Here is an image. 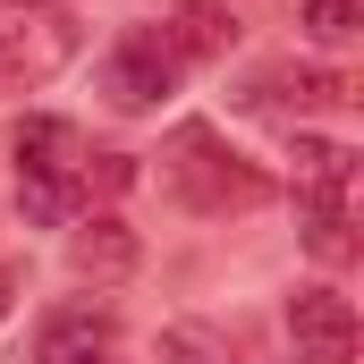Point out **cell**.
<instances>
[{
	"label": "cell",
	"instance_id": "10",
	"mask_svg": "<svg viewBox=\"0 0 364 364\" xmlns=\"http://www.w3.org/2000/svg\"><path fill=\"white\" fill-rule=\"evenodd\" d=\"M153 356H161V364H229V339H220V331H203V322H170Z\"/></svg>",
	"mask_w": 364,
	"mask_h": 364
},
{
	"label": "cell",
	"instance_id": "9",
	"mask_svg": "<svg viewBox=\"0 0 364 364\" xmlns=\"http://www.w3.org/2000/svg\"><path fill=\"white\" fill-rule=\"evenodd\" d=\"M296 26H305V43L339 51V43H356V26H364V0H296Z\"/></svg>",
	"mask_w": 364,
	"mask_h": 364
},
{
	"label": "cell",
	"instance_id": "8",
	"mask_svg": "<svg viewBox=\"0 0 364 364\" xmlns=\"http://www.w3.org/2000/svg\"><path fill=\"white\" fill-rule=\"evenodd\" d=\"M43 364H93L110 356V314H60V322H43Z\"/></svg>",
	"mask_w": 364,
	"mask_h": 364
},
{
	"label": "cell",
	"instance_id": "12",
	"mask_svg": "<svg viewBox=\"0 0 364 364\" xmlns=\"http://www.w3.org/2000/svg\"><path fill=\"white\" fill-rule=\"evenodd\" d=\"M178 9H212V0H178Z\"/></svg>",
	"mask_w": 364,
	"mask_h": 364
},
{
	"label": "cell",
	"instance_id": "1",
	"mask_svg": "<svg viewBox=\"0 0 364 364\" xmlns=\"http://www.w3.org/2000/svg\"><path fill=\"white\" fill-rule=\"evenodd\" d=\"M17 203L43 229L85 212V144H77L68 119H26L17 127Z\"/></svg>",
	"mask_w": 364,
	"mask_h": 364
},
{
	"label": "cell",
	"instance_id": "11",
	"mask_svg": "<svg viewBox=\"0 0 364 364\" xmlns=\"http://www.w3.org/2000/svg\"><path fill=\"white\" fill-rule=\"evenodd\" d=\"M9 305H17V272L0 263V322H9Z\"/></svg>",
	"mask_w": 364,
	"mask_h": 364
},
{
	"label": "cell",
	"instance_id": "3",
	"mask_svg": "<svg viewBox=\"0 0 364 364\" xmlns=\"http://www.w3.org/2000/svg\"><path fill=\"white\" fill-rule=\"evenodd\" d=\"M161 178L178 186L195 212H229V203H263V195H272V178H263L246 153H229L212 127H178V136H170Z\"/></svg>",
	"mask_w": 364,
	"mask_h": 364
},
{
	"label": "cell",
	"instance_id": "2",
	"mask_svg": "<svg viewBox=\"0 0 364 364\" xmlns=\"http://www.w3.org/2000/svg\"><path fill=\"white\" fill-rule=\"evenodd\" d=\"M77 43H85V26H77L68 9H51V0H9V9H0V93L51 85V77L77 60Z\"/></svg>",
	"mask_w": 364,
	"mask_h": 364
},
{
	"label": "cell",
	"instance_id": "7",
	"mask_svg": "<svg viewBox=\"0 0 364 364\" xmlns=\"http://www.w3.org/2000/svg\"><path fill=\"white\" fill-rule=\"evenodd\" d=\"M68 263H77V279H127L136 272V229L127 220H85L68 237Z\"/></svg>",
	"mask_w": 364,
	"mask_h": 364
},
{
	"label": "cell",
	"instance_id": "5",
	"mask_svg": "<svg viewBox=\"0 0 364 364\" xmlns=\"http://www.w3.org/2000/svg\"><path fill=\"white\" fill-rule=\"evenodd\" d=\"M288 339H296V364H356V305L339 288H296Z\"/></svg>",
	"mask_w": 364,
	"mask_h": 364
},
{
	"label": "cell",
	"instance_id": "6",
	"mask_svg": "<svg viewBox=\"0 0 364 364\" xmlns=\"http://www.w3.org/2000/svg\"><path fill=\"white\" fill-rule=\"evenodd\" d=\"M348 178H356V153L331 144V136H296V195L314 220H348Z\"/></svg>",
	"mask_w": 364,
	"mask_h": 364
},
{
	"label": "cell",
	"instance_id": "4",
	"mask_svg": "<svg viewBox=\"0 0 364 364\" xmlns=\"http://www.w3.org/2000/svg\"><path fill=\"white\" fill-rule=\"evenodd\" d=\"M170 85H178V43H170V34H127V43L102 60L110 110H153Z\"/></svg>",
	"mask_w": 364,
	"mask_h": 364
},
{
	"label": "cell",
	"instance_id": "13",
	"mask_svg": "<svg viewBox=\"0 0 364 364\" xmlns=\"http://www.w3.org/2000/svg\"><path fill=\"white\" fill-rule=\"evenodd\" d=\"M93 364H110V356H93Z\"/></svg>",
	"mask_w": 364,
	"mask_h": 364
}]
</instances>
